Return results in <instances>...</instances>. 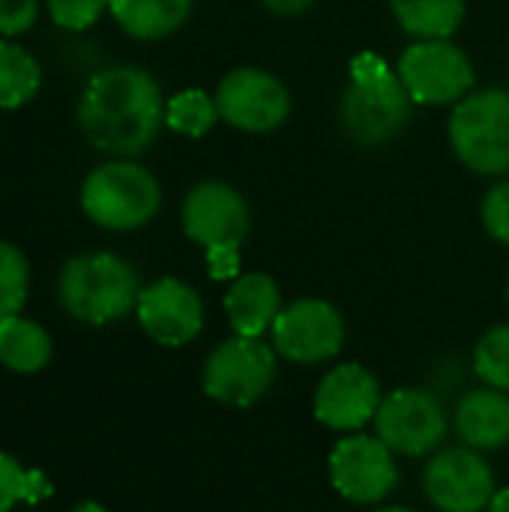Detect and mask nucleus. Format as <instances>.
<instances>
[{
  "instance_id": "obj_1",
  "label": "nucleus",
  "mask_w": 509,
  "mask_h": 512,
  "mask_svg": "<svg viewBox=\"0 0 509 512\" xmlns=\"http://www.w3.org/2000/svg\"><path fill=\"white\" fill-rule=\"evenodd\" d=\"M159 81L141 66H108L96 72L78 99V129L99 153L132 159L150 150L165 126Z\"/></svg>"
},
{
  "instance_id": "obj_2",
  "label": "nucleus",
  "mask_w": 509,
  "mask_h": 512,
  "mask_svg": "<svg viewBox=\"0 0 509 512\" xmlns=\"http://www.w3.org/2000/svg\"><path fill=\"white\" fill-rule=\"evenodd\" d=\"M414 99L405 90L396 69H390L375 51H363L351 60L348 84L339 96V120L345 135L375 150L396 141L411 123Z\"/></svg>"
},
{
  "instance_id": "obj_3",
  "label": "nucleus",
  "mask_w": 509,
  "mask_h": 512,
  "mask_svg": "<svg viewBox=\"0 0 509 512\" xmlns=\"http://www.w3.org/2000/svg\"><path fill=\"white\" fill-rule=\"evenodd\" d=\"M57 297L75 321L111 324L138 306L141 279L126 258L114 252H87L63 264Z\"/></svg>"
},
{
  "instance_id": "obj_4",
  "label": "nucleus",
  "mask_w": 509,
  "mask_h": 512,
  "mask_svg": "<svg viewBox=\"0 0 509 512\" xmlns=\"http://www.w3.org/2000/svg\"><path fill=\"white\" fill-rule=\"evenodd\" d=\"M81 207L105 231H135L162 207V186L144 165L114 159L93 168L81 186Z\"/></svg>"
},
{
  "instance_id": "obj_5",
  "label": "nucleus",
  "mask_w": 509,
  "mask_h": 512,
  "mask_svg": "<svg viewBox=\"0 0 509 512\" xmlns=\"http://www.w3.org/2000/svg\"><path fill=\"white\" fill-rule=\"evenodd\" d=\"M447 138L468 171L483 177L509 174V90H471L453 108Z\"/></svg>"
},
{
  "instance_id": "obj_6",
  "label": "nucleus",
  "mask_w": 509,
  "mask_h": 512,
  "mask_svg": "<svg viewBox=\"0 0 509 512\" xmlns=\"http://www.w3.org/2000/svg\"><path fill=\"white\" fill-rule=\"evenodd\" d=\"M276 381V348L252 336H231L219 342L201 372V387L213 402L249 408L267 396Z\"/></svg>"
},
{
  "instance_id": "obj_7",
  "label": "nucleus",
  "mask_w": 509,
  "mask_h": 512,
  "mask_svg": "<svg viewBox=\"0 0 509 512\" xmlns=\"http://www.w3.org/2000/svg\"><path fill=\"white\" fill-rule=\"evenodd\" d=\"M396 72L420 105H459L474 90V63L450 39H417L396 63Z\"/></svg>"
},
{
  "instance_id": "obj_8",
  "label": "nucleus",
  "mask_w": 509,
  "mask_h": 512,
  "mask_svg": "<svg viewBox=\"0 0 509 512\" xmlns=\"http://www.w3.org/2000/svg\"><path fill=\"white\" fill-rule=\"evenodd\" d=\"M213 96L219 120L249 135L276 132L291 117V90L279 75L258 66L225 72Z\"/></svg>"
},
{
  "instance_id": "obj_9",
  "label": "nucleus",
  "mask_w": 509,
  "mask_h": 512,
  "mask_svg": "<svg viewBox=\"0 0 509 512\" xmlns=\"http://www.w3.org/2000/svg\"><path fill=\"white\" fill-rule=\"evenodd\" d=\"M180 222L192 243H198L204 252L213 249H240L249 237V204L243 192H237L225 180H201L195 183L183 204H180Z\"/></svg>"
},
{
  "instance_id": "obj_10",
  "label": "nucleus",
  "mask_w": 509,
  "mask_h": 512,
  "mask_svg": "<svg viewBox=\"0 0 509 512\" xmlns=\"http://www.w3.org/2000/svg\"><path fill=\"white\" fill-rule=\"evenodd\" d=\"M270 336L276 354L300 366H315L339 357L345 348V318L327 300L300 297L282 306Z\"/></svg>"
},
{
  "instance_id": "obj_11",
  "label": "nucleus",
  "mask_w": 509,
  "mask_h": 512,
  "mask_svg": "<svg viewBox=\"0 0 509 512\" xmlns=\"http://www.w3.org/2000/svg\"><path fill=\"white\" fill-rule=\"evenodd\" d=\"M330 483L333 489L360 507L381 504L399 486L396 453L378 438L354 432L342 438L330 453Z\"/></svg>"
},
{
  "instance_id": "obj_12",
  "label": "nucleus",
  "mask_w": 509,
  "mask_h": 512,
  "mask_svg": "<svg viewBox=\"0 0 509 512\" xmlns=\"http://www.w3.org/2000/svg\"><path fill=\"white\" fill-rule=\"evenodd\" d=\"M372 426L393 453L426 456L438 450L447 435V411L429 390L399 387L381 399Z\"/></svg>"
},
{
  "instance_id": "obj_13",
  "label": "nucleus",
  "mask_w": 509,
  "mask_h": 512,
  "mask_svg": "<svg viewBox=\"0 0 509 512\" xmlns=\"http://www.w3.org/2000/svg\"><path fill=\"white\" fill-rule=\"evenodd\" d=\"M423 489L441 512H483L495 489L489 462L471 447H447L423 471Z\"/></svg>"
},
{
  "instance_id": "obj_14",
  "label": "nucleus",
  "mask_w": 509,
  "mask_h": 512,
  "mask_svg": "<svg viewBox=\"0 0 509 512\" xmlns=\"http://www.w3.org/2000/svg\"><path fill=\"white\" fill-rule=\"evenodd\" d=\"M135 312L144 333L165 348L189 345L204 327L201 294L189 282L174 276L156 279L153 285L141 288Z\"/></svg>"
},
{
  "instance_id": "obj_15",
  "label": "nucleus",
  "mask_w": 509,
  "mask_h": 512,
  "mask_svg": "<svg viewBox=\"0 0 509 512\" xmlns=\"http://www.w3.org/2000/svg\"><path fill=\"white\" fill-rule=\"evenodd\" d=\"M384 393L378 378L360 363L333 366L315 390V417L333 432H360L375 420Z\"/></svg>"
},
{
  "instance_id": "obj_16",
  "label": "nucleus",
  "mask_w": 509,
  "mask_h": 512,
  "mask_svg": "<svg viewBox=\"0 0 509 512\" xmlns=\"http://www.w3.org/2000/svg\"><path fill=\"white\" fill-rule=\"evenodd\" d=\"M282 312V291L267 273H240L225 294V315L237 336L261 339Z\"/></svg>"
},
{
  "instance_id": "obj_17",
  "label": "nucleus",
  "mask_w": 509,
  "mask_h": 512,
  "mask_svg": "<svg viewBox=\"0 0 509 512\" xmlns=\"http://www.w3.org/2000/svg\"><path fill=\"white\" fill-rule=\"evenodd\" d=\"M456 432L465 447L477 453L501 450L509 444V396L504 390H471L456 408Z\"/></svg>"
},
{
  "instance_id": "obj_18",
  "label": "nucleus",
  "mask_w": 509,
  "mask_h": 512,
  "mask_svg": "<svg viewBox=\"0 0 509 512\" xmlns=\"http://www.w3.org/2000/svg\"><path fill=\"white\" fill-rule=\"evenodd\" d=\"M195 0H111V15L123 33L141 42H156L177 33L189 15Z\"/></svg>"
},
{
  "instance_id": "obj_19",
  "label": "nucleus",
  "mask_w": 509,
  "mask_h": 512,
  "mask_svg": "<svg viewBox=\"0 0 509 512\" xmlns=\"http://www.w3.org/2000/svg\"><path fill=\"white\" fill-rule=\"evenodd\" d=\"M390 12L414 39H450L465 21V0H390Z\"/></svg>"
},
{
  "instance_id": "obj_20",
  "label": "nucleus",
  "mask_w": 509,
  "mask_h": 512,
  "mask_svg": "<svg viewBox=\"0 0 509 512\" xmlns=\"http://www.w3.org/2000/svg\"><path fill=\"white\" fill-rule=\"evenodd\" d=\"M51 360V339L48 333L21 315L0 321V363L12 372L33 375L45 369Z\"/></svg>"
},
{
  "instance_id": "obj_21",
  "label": "nucleus",
  "mask_w": 509,
  "mask_h": 512,
  "mask_svg": "<svg viewBox=\"0 0 509 512\" xmlns=\"http://www.w3.org/2000/svg\"><path fill=\"white\" fill-rule=\"evenodd\" d=\"M42 84V69L30 51L0 39V108L27 105Z\"/></svg>"
},
{
  "instance_id": "obj_22",
  "label": "nucleus",
  "mask_w": 509,
  "mask_h": 512,
  "mask_svg": "<svg viewBox=\"0 0 509 512\" xmlns=\"http://www.w3.org/2000/svg\"><path fill=\"white\" fill-rule=\"evenodd\" d=\"M216 123H219L216 96H210L198 87L174 93L165 105V126H171L177 135L204 138Z\"/></svg>"
},
{
  "instance_id": "obj_23",
  "label": "nucleus",
  "mask_w": 509,
  "mask_h": 512,
  "mask_svg": "<svg viewBox=\"0 0 509 512\" xmlns=\"http://www.w3.org/2000/svg\"><path fill=\"white\" fill-rule=\"evenodd\" d=\"M51 498V483L42 471H24L12 456L0 453V512H9L18 501L39 504Z\"/></svg>"
},
{
  "instance_id": "obj_24",
  "label": "nucleus",
  "mask_w": 509,
  "mask_h": 512,
  "mask_svg": "<svg viewBox=\"0 0 509 512\" xmlns=\"http://www.w3.org/2000/svg\"><path fill=\"white\" fill-rule=\"evenodd\" d=\"M474 372L483 384L509 393V324L483 333L474 348Z\"/></svg>"
},
{
  "instance_id": "obj_25",
  "label": "nucleus",
  "mask_w": 509,
  "mask_h": 512,
  "mask_svg": "<svg viewBox=\"0 0 509 512\" xmlns=\"http://www.w3.org/2000/svg\"><path fill=\"white\" fill-rule=\"evenodd\" d=\"M30 267L18 246L0 240V321L18 315L27 300Z\"/></svg>"
},
{
  "instance_id": "obj_26",
  "label": "nucleus",
  "mask_w": 509,
  "mask_h": 512,
  "mask_svg": "<svg viewBox=\"0 0 509 512\" xmlns=\"http://www.w3.org/2000/svg\"><path fill=\"white\" fill-rule=\"evenodd\" d=\"M105 9H111V0H48V15L63 30H87Z\"/></svg>"
},
{
  "instance_id": "obj_27",
  "label": "nucleus",
  "mask_w": 509,
  "mask_h": 512,
  "mask_svg": "<svg viewBox=\"0 0 509 512\" xmlns=\"http://www.w3.org/2000/svg\"><path fill=\"white\" fill-rule=\"evenodd\" d=\"M480 219H483V228L486 234L501 243V246H509V180H501L495 183L483 204H480Z\"/></svg>"
},
{
  "instance_id": "obj_28",
  "label": "nucleus",
  "mask_w": 509,
  "mask_h": 512,
  "mask_svg": "<svg viewBox=\"0 0 509 512\" xmlns=\"http://www.w3.org/2000/svg\"><path fill=\"white\" fill-rule=\"evenodd\" d=\"M39 18V0H0V36L27 33Z\"/></svg>"
},
{
  "instance_id": "obj_29",
  "label": "nucleus",
  "mask_w": 509,
  "mask_h": 512,
  "mask_svg": "<svg viewBox=\"0 0 509 512\" xmlns=\"http://www.w3.org/2000/svg\"><path fill=\"white\" fill-rule=\"evenodd\" d=\"M207 270L213 279H237L240 276V249L207 252Z\"/></svg>"
},
{
  "instance_id": "obj_30",
  "label": "nucleus",
  "mask_w": 509,
  "mask_h": 512,
  "mask_svg": "<svg viewBox=\"0 0 509 512\" xmlns=\"http://www.w3.org/2000/svg\"><path fill=\"white\" fill-rule=\"evenodd\" d=\"M261 3H264V9H270L273 15H282V18H297L315 6V0H261Z\"/></svg>"
},
{
  "instance_id": "obj_31",
  "label": "nucleus",
  "mask_w": 509,
  "mask_h": 512,
  "mask_svg": "<svg viewBox=\"0 0 509 512\" xmlns=\"http://www.w3.org/2000/svg\"><path fill=\"white\" fill-rule=\"evenodd\" d=\"M486 512H509V489H498L489 501Z\"/></svg>"
},
{
  "instance_id": "obj_32",
  "label": "nucleus",
  "mask_w": 509,
  "mask_h": 512,
  "mask_svg": "<svg viewBox=\"0 0 509 512\" xmlns=\"http://www.w3.org/2000/svg\"><path fill=\"white\" fill-rule=\"evenodd\" d=\"M72 512H108L102 504H96V501H84V504H78Z\"/></svg>"
},
{
  "instance_id": "obj_33",
  "label": "nucleus",
  "mask_w": 509,
  "mask_h": 512,
  "mask_svg": "<svg viewBox=\"0 0 509 512\" xmlns=\"http://www.w3.org/2000/svg\"><path fill=\"white\" fill-rule=\"evenodd\" d=\"M378 512H414V510H408V507H384V510H378Z\"/></svg>"
},
{
  "instance_id": "obj_34",
  "label": "nucleus",
  "mask_w": 509,
  "mask_h": 512,
  "mask_svg": "<svg viewBox=\"0 0 509 512\" xmlns=\"http://www.w3.org/2000/svg\"><path fill=\"white\" fill-rule=\"evenodd\" d=\"M507 300H509V279H507Z\"/></svg>"
}]
</instances>
